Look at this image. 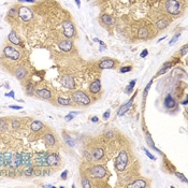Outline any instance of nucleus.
<instances>
[{
  "label": "nucleus",
  "instance_id": "35",
  "mask_svg": "<svg viewBox=\"0 0 188 188\" xmlns=\"http://www.w3.org/2000/svg\"><path fill=\"white\" fill-rule=\"evenodd\" d=\"M75 115H77V112H71V113H69V114L65 117V119H66L67 121H70V120L73 119V117H74Z\"/></svg>",
  "mask_w": 188,
  "mask_h": 188
},
{
  "label": "nucleus",
  "instance_id": "33",
  "mask_svg": "<svg viewBox=\"0 0 188 188\" xmlns=\"http://www.w3.org/2000/svg\"><path fill=\"white\" fill-rule=\"evenodd\" d=\"M171 66H172V64H171V62H166V64L163 65V67H162V69H161V70L158 72V75H160V74L164 73V72H166V71H167V70H168V69H169Z\"/></svg>",
  "mask_w": 188,
  "mask_h": 188
},
{
  "label": "nucleus",
  "instance_id": "31",
  "mask_svg": "<svg viewBox=\"0 0 188 188\" xmlns=\"http://www.w3.org/2000/svg\"><path fill=\"white\" fill-rule=\"evenodd\" d=\"M64 137H65V141H66V143L69 145V146H71V147H73L74 145H75V143H74V141L69 137V135H66V134H64Z\"/></svg>",
  "mask_w": 188,
  "mask_h": 188
},
{
  "label": "nucleus",
  "instance_id": "42",
  "mask_svg": "<svg viewBox=\"0 0 188 188\" xmlns=\"http://www.w3.org/2000/svg\"><path fill=\"white\" fill-rule=\"evenodd\" d=\"M4 166H6V163H4V156H3V154L0 153V168H3Z\"/></svg>",
  "mask_w": 188,
  "mask_h": 188
},
{
  "label": "nucleus",
  "instance_id": "8",
  "mask_svg": "<svg viewBox=\"0 0 188 188\" xmlns=\"http://www.w3.org/2000/svg\"><path fill=\"white\" fill-rule=\"evenodd\" d=\"M46 164L48 167H57L60 164V158L57 154L46 155Z\"/></svg>",
  "mask_w": 188,
  "mask_h": 188
},
{
  "label": "nucleus",
  "instance_id": "4",
  "mask_svg": "<svg viewBox=\"0 0 188 188\" xmlns=\"http://www.w3.org/2000/svg\"><path fill=\"white\" fill-rule=\"evenodd\" d=\"M127 163H128V155L126 152L121 151L118 156L116 157V160H115V167L118 171H124L127 167Z\"/></svg>",
  "mask_w": 188,
  "mask_h": 188
},
{
  "label": "nucleus",
  "instance_id": "5",
  "mask_svg": "<svg viewBox=\"0 0 188 188\" xmlns=\"http://www.w3.org/2000/svg\"><path fill=\"white\" fill-rule=\"evenodd\" d=\"M61 26H62V29H64V35H65L66 38L71 39V38L74 37V35H75V29H74L73 24H72L70 21L62 22Z\"/></svg>",
  "mask_w": 188,
  "mask_h": 188
},
{
  "label": "nucleus",
  "instance_id": "32",
  "mask_svg": "<svg viewBox=\"0 0 188 188\" xmlns=\"http://www.w3.org/2000/svg\"><path fill=\"white\" fill-rule=\"evenodd\" d=\"M25 175L26 176H31L32 175V172H34V170H32V166H28V167H25Z\"/></svg>",
  "mask_w": 188,
  "mask_h": 188
},
{
  "label": "nucleus",
  "instance_id": "24",
  "mask_svg": "<svg viewBox=\"0 0 188 188\" xmlns=\"http://www.w3.org/2000/svg\"><path fill=\"white\" fill-rule=\"evenodd\" d=\"M102 22L105 24V25H107V26H111V25H113L114 23H115V20L111 16V15H107V14H104V15H102Z\"/></svg>",
  "mask_w": 188,
  "mask_h": 188
},
{
  "label": "nucleus",
  "instance_id": "22",
  "mask_svg": "<svg viewBox=\"0 0 188 188\" xmlns=\"http://www.w3.org/2000/svg\"><path fill=\"white\" fill-rule=\"evenodd\" d=\"M43 123L42 121H40V120H35V121H32V124H31V126H30V129L32 130V131H35V132H37V131H39V130H41L42 128H43Z\"/></svg>",
  "mask_w": 188,
  "mask_h": 188
},
{
  "label": "nucleus",
  "instance_id": "23",
  "mask_svg": "<svg viewBox=\"0 0 188 188\" xmlns=\"http://www.w3.org/2000/svg\"><path fill=\"white\" fill-rule=\"evenodd\" d=\"M21 158H22V164L24 167H28V166H31L30 163V155L27 154V153H23L21 155Z\"/></svg>",
  "mask_w": 188,
  "mask_h": 188
},
{
  "label": "nucleus",
  "instance_id": "20",
  "mask_svg": "<svg viewBox=\"0 0 188 188\" xmlns=\"http://www.w3.org/2000/svg\"><path fill=\"white\" fill-rule=\"evenodd\" d=\"M37 95L42 99H50L51 96H52V93H51V91L49 89L42 88V89H38L37 90Z\"/></svg>",
  "mask_w": 188,
  "mask_h": 188
},
{
  "label": "nucleus",
  "instance_id": "26",
  "mask_svg": "<svg viewBox=\"0 0 188 188\" xmlns=\"http://www.w3.org/2000/svg\"><path fill=\"white\" fill-rule=\"evenodd\" d=\"M138 36H139V38H141V39H145V38L148 36V30H147L145 27L140 28V29H139V32H138Z\"/></svg>",
  "mask_w": 188,
  "mask_h": 188
},
{
  "label": "nucleus",
  "instance_id": "15",
  "mask_svg": "<svg viewBox=\"0 0 188 188\" xmlns=\"http://www.w3.org/2000/svg\"><path fill=\"white\" fill-rule=\"evenodd\" d=\"M72 46H73V44L70 40H64L58 43V48L64 52H70L72 50Z\"/></svg>",
  "mask_w": 188,
  "mask_h": 188
},
{
  "label": "nucleus",
  "instance_id": "3",
  "mask_svg": "<svg viewBox=\"0 0 188 188\" xmlns=\"http://www.w3.org/2000/svg\"><path fill=\"white\" fill-rule=\"evenodd\" d=\"M88 173L92 178H102L106 175V169L103 166L96 164L88 170Z\"/></svg>",
  "mask_w": 188,
  "mask_h": 188
},
{
  "label": "nucleus",
  "instance_id": "48",
  "mask_svg": "<svg viewBox=\"0 0 188 188\" xmlns=\"http://www.w3.org/2000/svg\"><path fill=\"white\" fill-rule=\"evenodd\" d=\"M181 55H186V53H187V45H184L183 48H182V50H181Z\"/></svg>",
  "mask_w": 188,
  "mask_h": 188
},
{
  "label": "nucleus",
  "instance_id": "19",
  "mask_svg": "<svg viewBox=\"0 0 188 188\" xmlns=\"http://www.w3.org/2000/svg\"><path fill=\"white\" fill-rule=\"evenodd\" d=\"M44 142H45L46 146L52 147V146H54L55 143H56V139H55V137H54L52 133H48V134L44 135Z\"/></svg>",
  "mask_w": 188,
  "mask_h": 188
},
{
  "label": "nucleus",
  "instance_id": "34",
  "mask_svg": "<svg viewBox=\"0 0 188 188\" xmlns=\"http://www.w3.org/2000/svg\"><path fill=\"white\" fill-rule=\"evenodd\" d=\"M82 187H84V188H91L92 186L89 184V181L86 177H83L82 178Z\"/></svg>",
  "mask_w": 188,
  "mask_h": 188
},
{
  "label": "nucleus",
  "instance_id": "13",
  "mask_svg": "<svg viewBox=\"0 0 188 188\" xmlns=\"http://www.w3.org/2000/svg\"><path fill=\"white\" fill-rule=\"evenodd\" d=\"M115 65V61L113 59H110V58H105V59H102L100 62H99V68L100 69H112Z\"/></svg>",
  "mask_w": 188,
  "mask_h": 188
},
{
  "label": "nucleus",
  "instance_id": "36",
  "mask_svg": "<svg viewBox=\"0 0 188 188\" xmlns=\"http://www.w3.org/2000/svg\"><path fill=\"white\" fill-rule=\"evenodd\" d=\"M27 93L29 96H32L34 95V92H35V87L32 86V85H28V87H27Z\"/></svg>",
  "mask_w": 188,
  "mask_h": 188
},
{
  "label": "nucleus",
  "instance_id": "55",
  "mask_svg": "<svg viewBox=\"0 0 188 188\" xmlns=\"http://www.w3.org/2000/svg\"><path fill=\"white\" fill-rule=\"evenodd\" d=\"M166 39V37H163V38H160L159 40H158V42H160V41H162V40H164Z\"/></svg>",
  "mask_w": 188,
  "mask_h": 188
},
{
  "label": "nucleus",
  "instance_id": "51",
  "mask_svg": "<svg viewBox=\"0 0 188 188\" xmlns=\"http://www.w3.org/2000/svg\"><path fill=\"white\" fill-rule=\"evenodd\" d=\"M151 85H152V82H149L148 83V85H147V87L144 89V95H146V93H147V90L149 89V87H151Z\"/></svg>",
  "mask_w": 188,
  "mask_h": 188
},
{
  "label": "nucleus",
  "instance_id": "11",
  "mask_svg": "<svg viewBox=\"0 0 188 188\" xmlns=\"http://www.w3.org/2000/svg\"><path fill=\"white\" fill-rule=\"evenodd\" d=\"M163 105L167 110H173L176 107V101L174 100V98L172 97L171 93H168L167 97L163 100Z\"/></svg>",
  "mask_w": 188,
  "mask_h": 188
},
{
  "label": "nucleus",
  "instance_id": "12",
  "mask_svg": "<svg viewBox=\"0 0 188 188\" xmlns=\"http://www.w3.org/2000/svg\"><path fill=\"white\" fill-rule=\"evenodd\" d=\"M103 156H104V151L102 147H97V148H93L92 152H91V158L93 160H96V161H99L103 158Z\"/></svg>",
  "mask_w": 188,
  "mask_h": 188
},
{
  "label": "nucleus",
  "instance_id": "41",
  "mask_svg": "<svg viewBox=\"0 0 188 188\" xmlns=\"http://www.w3.org/2000/svg\"><path fill=\"white\" fill-rule=\"evenodd\" d=\"M175 175H176V176H177L180 180H182L184 183H187V178H186V177H185V176H184L182 173H180V172H175Z\"/></svg>",
  "mask_w": 188,
  "mask_h": 188
},
{
  "label": "nucleus",
  "instance_id": "2",
  "mask_svg": "<svg viewBox=\"0 0 188 188\" xmlns=\"http://www.w3.org/2000/svg\"><path fill=\"white\" fill-rule=\"evenodd\" d=\"M164 8L167 12L172 15H178L181 13V4L177 0H167L164 2Z\"/></svg>",
  "mask_w": 188,
  "mask_h": 188
},
{
  "label": "nucleus",
  "instance_id": "16",
  "mask_svg": "<svg viewBox=\"0 0 188 188\" xmlns=\"http://www.w3.org/2000/svg\"><path fill=\"white\" fill-rule=\"evenodd\" d=\"M133 99H134V96L128 101V102H126V103H125V104H123L119 109H118V111H117V115L118 116H123L125 113H126L127 111H128V110L130 109V106L132 105V102H133Z\"/></svg>",
  "mask_w": 188,
  "mask_h": 188
},
{
  "label": "nucleus",
  "instance_id": "14",
  "mask_svg": "<svg viewBox=\"0 0 188 188\" xmlns=\"http://www.w3.org/2000/svg\"><path fill=\"white\" fill-rule=\"evenodd\" d=\"M22 164V158H21V154H14L12 156V159H11V162H10V167L13 168V169H17Z\"/></svg>",
  "mask_w": 188,
  "mask_h": 188
},
{
  "label": "nucleus",
  "instance_id": "17",
  "mask_svg": "<svg viewBox=\"0 0 188 188\" xmlns=\"http://www.w3.org/2000/svg\"><path fill=\"white\" fill-rule=\"evenodd\" d=\"M146 186H147L146 181H145V180H142V178L135 180V181H133L132 183H130V184L127 185L128 188H144V187H146Z\"/></svg>",
  "mask_w": 188,
  "mask_h": 188
},
{
  "label": "nucleus",
  "instance_id": "46",
  "mask_svg": "<svg viewBox=\"0 0 188 188\" xmlns=\"http://www.w3.org/2000/svg\"><path fill=\"white\" fill-rule=\"evenodd\" d=\"M0 129H2V130L7 129V124H6V123H3L2 120H0Z\"/></svg>",
  "mask_w": 188,
  "mask_h": 188
},
{
  "label": "nucleus",
  "instance_id": "6",
  "mask_svg": "<svg viewBox=\"0 0 188 188\" xmlns=\"http://www.w3.org/2000/svg\"><path fill=\"white\" fill-rule=\"evenodd\" d=\"M18 16L24 22H29L31 18L34 17V13H32V11H31L29 8H27V7H21L18 9Z\"/></svg>",
  "mask_w": 188,
  "mask_h": 188
},
{
  "label": "nucleus",
  "instance_id": "54",
  "mask_svg": "<svg viewBox=\"0 0 188 188\" xmlns=\"http://www.w3.org/2000/svg\"><path fill=\"white\" fill-rule=\"evenodd\" d=\"M91 120H92L93 123H97V121H98V116H93V117L91 118Z\"/></svg>",
  "mask_w": 188,
  "mask_h": 188
},
{
  "label": "nucleus",
  "instance_id": "56",
  "mask_svg": "<svg viewBox=\"0 0 188 188\" xmlns=\"http://www.w3.org/2000/svg\"><path fill=\"white\" fill-rule=\"evenodd\" d=\"M45 187H55L54 185H45Z\"/></svg>",
  "mask_w": 188,
  "mask_h": 188
},
{
  "label": "nucleus",
  "instance_id": "49",
  "mask_svg": "<svg viewBox=\"0 0 188 188\" xmlns=\"http://www.w3.org/2000/svg\"><path fill=\"white\" fill-rule=\"evenodd\" d=\"M6 96H7V97H11V98H13V99L15 98V97H14V91H13V90H11L10 92L6 93Z\"/></svg>",
  "mask_w": 188,
  "mask_h": 188
},
{
  "label": "nucleus",
  "instance_id": "10",
  "mask_svg": "<svg viewBox=\"0 0 188 188\" xmlns=\"http://www.w3.org/2000/svg\"><path fill=\"white\" fill-rule=\"evenodd\" d=\"M34 163L35 166L37 167H40V168H43V167H46V154L44 153H39L36 155V157L34 159Z\"/></svg>",
  "mask_w": 188,
  "mask_h": 188
},
{
  "label": "nucleus",
  "instance_id": "25",
  "mask_svg": "<svg viewBox=\"0 0 188 188\" xmlns=\"http://www.w3.org/2000/svg\"><path fill=\"white\" fill-rule=\"evenodd\" d=\"M15 75H16L17 79L22 80V79H24V77L27 75V70H26L25 68H23V67L17 68V69H16V72H15Z\"/></svg>",
  "mask_w": 188,
  "mask_h": 188
},
{
  "label": "nucleus",
  "instance_id": "9",
  "mask_svg": "<svg viewBox=\"0 0 188 188\" xmlns=\"http://www.w3.org/2000/svg\"><path fill=\"white\" fill-rule=\"evenodd\" d=\"M60 83L61 85L66 87V88H69V89H74L75 88V82H74V79L70 75H64L61 77L60 80Z\"/></svg>",
  "mask_w": 188,
  "mask_h": 188
},
{
  "label": "nucleus",
  "instance_id": "7",
  "mask_svg": "<svg viewBox=\"0 0 188 188\" xmlns=\"http://www.w3.org/2000/svg\"><path fill=\"white\" fill-rule=\"evenodd\" d=\"M3 53L8 58H10L12 60H17L20 58V52L17 50H15L14 48H12V46H7V48H4Z\"/></svg>",
  "mask_w": 188,
  "mask_h": 188
},
{
  "label": "nucleus",
  "instance_id": "43",
  "mask_svg": "<svg viewBox=\"0 0 188 188\" xmlns=\"http://www.w3.org/2000/svg\"><path fill=\"white\" fill-rule=\"evenodd\" d=\"M143 151H144V152L146 153L147 157H148L149 159H152V160H155V157H154V156H153V155H152V154H151V153H149V152H148V151H147V149H146L145 147H143Z\"/></svg>",
  "mask_w": 188,
  "mask_h": 188
},
{
  "label": "nucleus",
  "instance_id": "40",
  "mask_svg": "<svg viewBox=\"0 0 188 188\" xmlns=\"http://www.w3.org/2000/svg\"><path fill=\"white\" fill-rule=\"evenodd\" d=\"M12 127H13V129H17L20 127V121L17 119H13L12 120Z\"/></svg>",
  "mask_w": 188,
  "mask_h": 188
},
{
  "label": "nucleus",
  "instance_id": "30",
  "mask_svg": "<svg viewBox=\"0 0 188 188\" xmlns=\"http://www.w3.org/2000/svg\"><path fill=\"white\" fill-rule=\"evenodd\" d=\"M135 83H137V81H135V80H132V81L130 82V84L127 86V88L125 89V92H126V93H130V92L132 91V89H133V87H134Z\"/></svg>",
  "mask_w": 188,
  "mask_h": 188
},
{
  "label": "nucleus",
  "instance_id": "44",
  "mask_svg": "<svg viewBox=\"0 0 188 188\" xmlns=\"http://www.w3.org/2000/svg\"><path fill=\"white\" fill-rule=\"evenodd\" d=\"M110 113H111V111H110V110H107V111H105L104 112V114H103V119H107L109 117H110Z\"/></svg>",
  "mask_w": 188,
  "mask_h": 188
},
{
  "label": "nucleus",
  "instance_id": "50",
  "mask_svg": "<svg viewBox=\"0 0 188 188\" xmlns=\"http://www.w3.org/2000/svg\"><path fill=\"white\" fill-rule=\"evenodd\" d=\"M10 109H13V110H22L23 107L20 106V105H10Z\"/></svg>",
  "mask_w": 188,
  "mask_h": 188
},
{
  "label": "nucleus",
  "instance_id": "28",
  "mask_svg": "<svg viewBox=\"0 0 188 188\" xmlns=\"http://www.w3.org/2000/svg\"><path fill=\"white\" fill-rule=\"evenodd\" d=\"M167 26H168V22L164 20H160L158 22H156V27L158 29H164Z\"/></svg>",
  "mask_w": 188,
  "mask_h": 188
},
{
  "label": "nucleus",
  "instance_id": "53",
  "mask_svg": "<svg viewBox=\"0 0 188 188\" xmlns=\"http://www.w3.org/2000/svg\"><path fill=\"white\" fill-rule=\"evenodd\" d=\"M74 1H75V3H76V6H77V8H81V1H80V0H74Z\"/></svg>",
  "mask_w": 188,
  "mask_h": 188
},
{
  "label": "nucleus",
  "instance_id": "45",
  "mask_svg": "<svg viewBox=\"0 0 188 188\" xmlns=\"http://www.w3.org/2000/svg\"><path fill=\"white\" fill-rule=\"evenodd\" d=\"M147 55H148V51H147V50H144L142 53L140 54V57H141V58H144V57H146Z\"/></svg>",
  "mask_w": 188,
  "mask_h": 188
},
{
  "label": "nucleus",
  "instance_id": "38",
  "mask_svg": "<svg viewBox=\"0 0 188 188\" xmlns=\"http://www.w3.org/2000/svg\"><path fill=\"white\" fill-rule=\"evenodd\" d=\"M180 37H181V34H176V35H175L173 38L171 39V41H170V43H169V44H170V45H173V44H174V43H175V42L178 40V38H180Z\"/></svg>",
  "mask_w": 188,
  "mask_h": 188
},
{
  "label": "nucleus",
  "instance_id": "21",
  "mask_svg": "<svg viewBox=\"0 0 188 188\" xmlns=\"http://www.w3.org/2000/svg\"><path fill=\"white\" fill-rule=\"evenodd\" d=\"M9 40L11 43H13L14 45H20L21 44V40L18 38V36L16 35V32L15 31H11V32L9 34Z\"/></svg>",
  "mask_w": 188,
  "mask_h": 188
},
{
  "label": "nucleus",
  "instance_id": "47",
  "mask_svg": "<svg viewBox=\"0 0 188 188\" xmlns=\"http://www.w3.org/2000/svg\"><path fill=\"white\" fill-rule=\"evenodd\" d=\"M67 175H68V171L66 170V171H64V172H62V173H61V178L62 180H67Z\"/></svg>",
  "mask_w": 188,
  "mask_h": 188
},
{
  "label": "nucleus",
  "instance_id": "29",
  "mask_svg": "<svg viewBox=\"0 0 188 188\" xmlns=\"http://www.w3.org/2000/svg\"><path fill=\"white\" fill-rule=\"evenodd\" d=\"M3 156H4V163H6V166H9L10 162H11V159H12V156L13 155L10 152H7V153L3 154Z\"/></svg>",
  "mask_w": 188,
  "mask_h": 188
},
{
  "label": "nucleus",
  "instance_id": "37",
  "mask_svg": "<svg viewBox=\"0 0 188 188\" xmlns=\"http://www.w3.org/2000/svg\"><path fill=\"white\" fill-rule=\"evenodd\" d=\"M146 139H147V142H148V144L151 145V147H152L153 149H156V151H158L157 148H156V146H155V144L153 143V141H152V138L149 137V134H148V133H147V138H146ZM158 152H159V151H158Z\"/></svg>",
  "mask_w": 188,
  "mask_h": 188
},
{
  "label": "nucleus",
  "instance_id": "52",
  "mask_svg": "<svg viewBox=\"0 0 188 188\" xmlns=\"http://www.w3.org/2000/svg\"><path fill=\"white\" fill-rule=\"evenodd\" d=\"M20 2H30V3H35V0H20Z\"/></svg>",
  "mask_w": 188,
  "mask_h": 188
},
{
  "label": "nucleus",
  "instance_id": "39",
  "mask_svg": "<svg viewBox=\"0 0 188 188\" xmlns=\"http://www.w3.org/2000/svg\"><path fill=\"white\" fill-rule=\"evenodd\" d=\"M119 71H120V73H127V72L131 71V66H126V67H123V68H120V69H119Z\"/></svg>",
  "mask_w": 188,
  "mask_h": 188
},
{
  "label": "nucleus",
  "instance_id": "27",
  "mask_svg": "<svg viewBox=\"0 0 188 188\" xmlns=\"http://www.w3.org/2000/svg\"><path fill=\"white\" fill-rule=\"evenodd\" d=\"M57 102H58L60 105H64V106H67V105H70V104H71V100H70V99L62 98V97H59V98L57 99Z\"/></svg>",
  "mask_w": 188,
  "mask_h": 188
},
{
  "label": "nucleus",
  "instance_id": "1",
  "mask_svg": "<svg viewBox=\"0 0 188 188\" xmlns=\"http://www.w3.org/2000/svg\"><path fill=\"white\" fill-rule=\"evenodd\" d=\"M72 100L77 103L79 105H89L90 104V99L89 97L86 95V93L82 90H75L73 93H72Z\"/></svg>",
  "mask_w": 188,
  "mask_h": 188
},
{
  "label": "nucleus",
  "instance_id": "18",
  "mask_svg": "<svg viewBox=\"0 0 188 188\" xmlns=\"http://www.w3.org/2000/svg\"><path fill=\"white\" fill-rule=\"evenodd\" d=\"M100 90H101V82H100L99 79H97V80H95V81H93V82L90 84V86H89V91L95 95V93H98Z\"/></svg>",
  "mask_w": 188,
  "mask_h": 188
}]
</instances>
